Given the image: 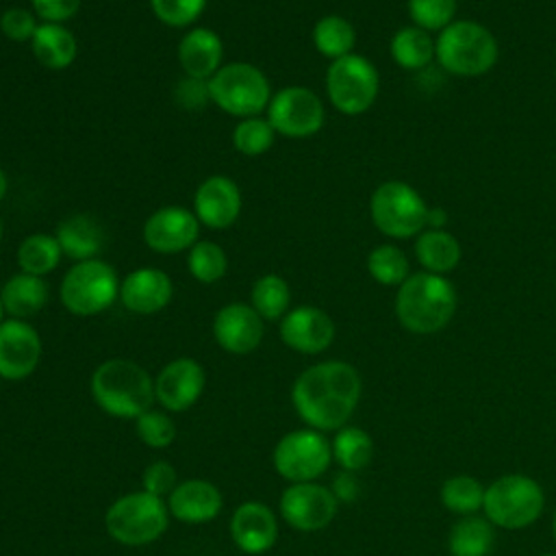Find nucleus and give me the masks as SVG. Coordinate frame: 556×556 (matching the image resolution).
Here are the masks:
<instances>
[{
	"instance_id": "nucleus-31",
	"label": "nucleus",
	"mask_w": 556,
	"mask_h": 556,
	"mask_svg": "<svg viewBox=\"0 0 556 556\" xmlns=\"http://www.w3.org/2000/svg\"><path fill=\"white\" fill-rule=\"evenodd\" d=\"M61 245L56 241V237L52 235H43V232H35L30 237H26L20 248H17V265L24 274H33V276H46L52 269H56L59 261H61Z\"/></svg>"
},
{
	"instance_id": "nucleus-6",
	"label": "nucleus",
	"mask_w": 556,
	"mask_h": 556,
	"mask_svg": "<svg viewBox=\"0 0 556 556\" xmlns=\"http://www.w3.org/2000/svg\"><path fill=\"white\" fill-rule=\"evenodd\" d=\"M543 504L545 495L534 478L523 473H508L486 486L482 510L493 526L521 530L541 517Z\"/></svg>"
},
{
	"instance_id": "nucleus-22",
	"label": "nucleus",
	"mask_w": 556,
	"mask_h": 556,
	"mask_svg": "<svg viewBox=\"0 0 556 556\" xmlns=\"http://www.w3.org/2000/svg\"><path fill=\"white\" fill-rule=\"evenodd\" d=\"M172 280L156 267H139L119 282L122 304L137 315H152L172 300Z\"/></svg>"
},
{
	"instance_id": "nucleus-48",
	"label": "nucleus",
	"mask_w": 556,
	"mask_h": 556,
	"mask_svg": "<svg viewBox=\"0 0 556 556\" xmlns=\"http://www.w3.org/2000/svg\"><path fill=\"white\" fill-rule=\"evenodd\" d=\"M4 313H7V311H4V304H2V300H0V324L4 321Z\"/></svg>"
},
{
	"instance_id": "nucleus-9",
	"label": "nucleus",
	"mask_w": 556,
	"mask_h": 556,
	"mask_svg": "<svg viewBox=\"0 0 556 556\" xmlns=\"http://www.w3.org/2000/svg\"><path fill=\"white\" fill-rule=\"evenodd\" d=\"M119 295V280L115 269L100 261H80L65 274L61 282L63 306L80 317L98 315L106 311Z\"/></svg>"
},
{
	"instance_id": "nucleus-12",
	"label": "nucleus",
	"mask_w": 556,
	"mask_h": 556,
	"mask_svg": "<svg viewBox=\"0 0 556 556\" xmlns=\"http://www.w3.org/2000/svg\"><path fill=\"white\" fill-rule=\"evenodd\" d=\"M267 119L278 135L302 139L321 130L326 111L315 91L306 87H285L271 96Z\"/></svg>"
},
{
	"instance_id": "nucleus-14",
	"label": "nucleus",
	"mask_w": 556,
	"mask_h": 556,
	"mask_svg": "<svg viewBox=\"0 0 556 556\" xmlns=\"http://www.w3.org/2000/svg\"><path fill=\"white\" fill-rule=\"evenodd\" d=\"M204 369L195 358L180 356L169 361L154 378V397L169 413L191 408L204 391Z\"/></svg>"
},
{
	"instance_id": "nucleus-30",
	"label": "nucleus",
	"mask_w": 556,
	"mask_h": 556,
	"mask_svg": "<svg viewBox=\"0 0 556 556\" xmlns=\"http://www.w3.org/2000/svg\"><path fill=\"white\" fill-rule=\"evenodd\" d=\"M332 458L339 463L343 471L365 469L374 458V441L371 437L356 426H343L337 430L332 443Z\"/></svg>"
},
{
	"instance_id": "nucleus-51",
	"label": "nucleus",
	"mask_w": 556,
	"mask_h": 556,
	"mask_svg": "<svg viewBox=\"0 0 556 556\" xmlns=\"http://www.w3.org/2000/svg\"><path fill=\"white\" fill-rule=\"evenodd\" d=\"M543 556H556V554H543Z\"/></svg>"
},
{
	"instance_id": "nucleus-10",
	"label": "nucleus",
	"mask_w": 556,
	"mask_h": 556,
	"mask_svg": "<svg viewBox=\"0 0 556 556\" xmlns=\"http://www.w3.org/2000/svg\"><path fill=\"white\" fill-rule=\"evenodd\" d=\"M380 78L374 63L361 54L334 59L326 72V91L332 106L343 115L365 113L378 96Z\"/></svg>"
},
{
	"instance_id": "nucleus-39",
	"label": "nucleus",
	"mask_w": 556,
	"mask_h": 556,
	"mask_svg": "<svg viewBox=\"0 0 556 556\" xmlns=\"http://www.w3.org/2000/svg\"><path fill=\"white\" fill-rule=\"evenodd\" d=\"M456 0H408V15L415 26L432 33L454 22Z\"/></svg>"
},
{
	"instance_id": "nucleus-15",
	"label": "nucleus",
	"mask_w": 556,
	"mask_h": 556,
	"mask_svg": "<svg viewBox=\"0 0 556 556\" xmlns=\"http://www.w3.org/2000/svg\"><path fill=\"white\" fill-rule=\"evenodd\" d=\"M39 332L24 319H7L0 324V378L24 380L41 361Z\"/></svg>"
},
{
	"instance_id": "nucleus-35",
	"label": "nucleus",
	"mask_w": 556,
	"mask_h": 556,
	"mask_svg": "<svg viewBox=\"0 0 556 556\" xmlns=\"http://www.w3.org/2000/svg\"><path fill=\"white\" fill-rule=\"evenodd\" d=\"M484 486L473 476H452L441 486V502L450 513L473 515L482 508Z\"/></svg>"
},
{
	"instance_id": "nucleus-43",
	"label": "nucleus",
	"mask_w": 556,
	"mask_h": 556,
	"mask_svg": "<svg viewBox=\"0 0 556 556\" xmlns=\"http://www.w3.org/2000/svg\"><path fill=\"white\" fill-rule=\"evenodd\" d=\"M176 102L187 109V111H195V109H202L208 100H211V93H208V80H202V78H182L178 85H176Z\"/></svg>"
},
{
	"instance_id": "nucleus-16",
	"label": "nucleus",
	"mask_w": 556,
	"mask_h": 556,
	"mask_svg": "<svg viewBox=\"0 0 556 556\" xmlns=\"http://www.w3.org/2000/svg\"><path fill=\"white\" fill-rule=\"evenodd\" d=\"M280 339L300 354H319L334 341V321L317 306H298L280 319Z\"/></svg>"
},
{
	"instance_id": "nucleus-33",
	"label": "nucleus",
	"mask_w": 556,
	"mask_h": 556,
	"mask_svg": "<svg viewBox=\"0 0 556 556\" xmlns=\"http://www.w3.org/2000/svg\"><path fill=\"white\" fill-rule=\"evenodd\" d=\"M250 300H252V308L263 319H282L291 302V291L285 278L276 274H267L254 282Z\"/></svg>"
},
{
	"instance_id": "nucleus-37",
	"label": "nucleus",
	"mask_w": 556,
	"mask_h": 556,
	"mask_svg": "<svg viewBox=\"0 0 556 556\" xmlns=\"http://www.w3.org/2000/svg\"><path fill=\"white\" fill-rule=\"evenodd\" d=\"M274 135H276V130L267 117L265 119L258 115L245 117L237 124V128L232 132V143L241 154L258 156L271 148Z\"/></svg>"
},
{
	"instance_id": "nucleus-7",
	"label": "nucleus",
	"mask_w": 556,
	"mask_h": 556,
	"mask_svg": "<svg viewBox=\"0 0 556 556\" xmlns=\"http://www.w3.org/2000/svg\"><path fill=\"white\" fill-rule=\"evenodd\" d=\"M211 102H215L222 111L235 117H256L267 109L271 100V89L267 76L243 61L222 65L208 78Z\"/></svg>"
},
{
	"instance_id": "nucleus-4",
	"label": "nucleus",
	"mask_w": 556,
	"mask_h": 556,
	"mask_svg": "<svg viewBox=\"0 0 556 556\" xmlns=\"http://www.w3.org/2000/svg\"><path fill=\"white\" fill-rule=\"evenodd\" d=\"M500 56L493 33L473 20H456L439 30L434 41V59L454 76H482Z\"/></svg>"
},
{
	"instance_id": "nucleus-24",
	"label": "nucleus",
	"mask_w": 556,
	"mask_h": 556,
	"mask_svg": "<svg viewBox=\"0 0 556 556\" xmlns=\"http://www.w3.org/2000/svg\"><path fill=\"white\" fill-rule=\"evenodd\" d=\"M56 241L74 261L96 258L104 248V228L89 215H72L56 226Z\"/></svg>"
},
{
	"instance_id": "nucleus-26",
	"label": "nucleus",
	"mask_w": 556,
	"mask_h": 556,
	"mask_svg": "<svg viewBox=\"0 0 556 556\" xmlns=\"http://www.w3.org/2000/svg\"><path fill=\"white\" fill-rule=\"evenodd\" d=\"M30 46L35 59L50 70L70 67L78 54L76 37L65 26L54 22L39 24L30 39Z\"/></svg>"
},
{
	"instance_id": "nucleus-25",
	"label": "nucleus",
	"mask_w": 556,
	"mask_h": 556,
	"mask_svg": "<svg viewBox=\"0 0 556 556\" xmlns=\"http://www.w3.org/2000/svg\"><path fill=\"white\" fill-rule=\"evenodd\" d=\"M460 243L445 228H426L417 235L415 256L424 271L445 276L460 261Z\"/></svg>"
},
{
	"instance_id": "nucleus-8",
	"label": "nucleus",
	"mask_w": 556,
	"mask_h": 556,
	"mask_svg": "<svg viewBox=\"0 0 556 556\" xmlns=\"http://www.w3.org/2000/svg\"><path fill=\"white\" fill-rule=\"evenodd\" d=\"M374 226L391 239H410L426 230L428 206L408 182L387 180L376 187L369 200Z\"/></svg>"
},
{
	"instance_id": "nucleus-20",
	"label": "nucleus",
	"mask_w": 556,
	"mask_h": 556,
	"mask_svg": "<svg viewBox=\"0 0 556 556\" xmlns=\"http://www.w3.org/2000/svg\"><path fill=\"white\" fill-rule=\"evenodd\" d=\"M222 493L211 480L189 478L167 495V510L182 523L198 526L213 521L222 510Z\"/></svg>"
},
{
	"instance_id": "nucleus-40",
	"label": "nucleus",
	"mask_w": 556,
	"mask_h": 556,
	"mask_svg": "<svg viewBox=\"0 0 556 556\" xmlns=\"http://www.w3.org/2000/svg\"><path fill=\"white\" fill-rule=\"evenodd\" d=\"M154 15L167 26H187L200 17L206 0H150Z\"/></svg>"
},
{
	"instance_id": "nucleus-11",
	"label": "nucleus",
	"mask_w": 556,
	"mask_h": 556,
	"mask_svg": "<svg viewBox=\"0 0 556 556\" xmlns=\"http://www.w3.org/2000/svg\"><path fill=\"white\" fill-rule=\"evenodd\" d=\"M332 460L330 441L313 428L291 430L271 452L274 469L280 478L293 482H315Z\"/></svg>"
},
{
	"instance_id": "nucleus-3",
	"label": "nucleus",
	"mask_w": 556,
	"mask_h": 556,
	"mask_svg": "<svg viewBox=\"0 0 556 556\" xmlns=\"http://www.w3.org/2000/svg\"><path fill=\"white\" fill-rule=\"evenodd\" d=\"M456 313V289L439 274H410L395 295V317L413 334L443 330Z\"/></svg>"
},
{
	"instance_id": "nucleus-49",
	"label": "nucleus",
	"mask_w": 556,
	"mask_h": 556,
	"mask_svg": "<svg viewBox=\"0 0 556 556\" xmlns=\"http://www.w3.org/2000/svg\"><path fill=\"white\" fill-rule=\"evenodd\" d=\"M552 532H554V541H556V513H554V519H552Z\"/></svg>"
},
{
	"instance_id": "nucleus-23",
	"label": "nucleus",
	"mask_w": 556,
	"mask_h": 556,
	"mask_svg": "<svg viewBox=\"0 0 556 556\" xmlns=\"http://www.w3.org/2000/svg\"><path fill=\"white\" fill-rule=\"evenodd\" d=\"M222 39L211 28H191L178 43V61L187 76L208 80L222 67Z\"/></svg>"
},
{
	"instance_id": "nucleus-36",
	"label": "nucleus",
	"mask_w": 556,
	"mask_h": 556,
	"mask_svg": "<svg viewBox=\"0 0 556 556\" xmlns=\"http://www.w3.org/2000/svg\"><path fill=\"white\" fill-rule=\"evenodd\" d=\"M189 271L195 280L211 285L215 280H219L226 269H228V258L224 254V250L213 243V241H195L189 250V258H187Z\"/></svg>"
},
{
	"instance_id": "nucleus-41",
	"label": "nucleus",
	"mask_w": 556,
	"mask_h": 556,
	"mask_svg": "<svg viewBox=\"0 0 556 556\" xmlns=\"http://www.w3.org/2000/svg\"><path fill=\"white\" fill-rule=\"evenodd\" d=\"M37 26L39 24H37L35 15L28 9H22V7H11L0 15L2 35L11 41H17V43L33 39Z\"/></svg>"
},
{
	"instance_id": "nucleus-18",
	"label": "nucleus",
	"mask_w": 556,
	"mask_h": 556,
	"mask_svg": "<svg viewBox=\"0 0 556 556\" xmlns=\"http://www.w3.org/2000/svg\"><path fill=\"white\" fill-rule=\"evenodd\" d=\"M263 317L252 304L232 302L217 311L213 319V337L217 345L230 354H250L263 339Z\"/></svg>"
},
{
	"instance_id": "nucleus-17",
	"label": "nucleus",
	"mask_w": 556,
	"mask_h": 556,
	"mask_svg": "<svg viewBox=\"0 0 556 556\" xmlns=\"http://www.w3.org/2000/svg\"><path fill=\"white\" fill-rule=\"evenodd\" d=\"M200 219L182 206H163L154 211L143 226V241L161 254H176L191 248L198 239Z\"/></svg>"
},
{
	"instance_id": "nucleus-38",
	"label": "nucleus",
	"mask_w": 556,
	"mask_h": 556,
	"mask_svg": "<svg viewBox=\"0 0 556 556\" xmlns=\"http://www.w3.org/2000/svg\"><path fill=\"white\" fill-rule=\"evenodd\" d=\"M135 432L141 443L161 450L172 445V441L176 439V424L167 413L150 408L135 419Z\"/></svg>"
},
{
	"instance_id": "nucleus-2",
	"label": "nucleus",
	"mask_w": 556,
	"mask_h": 556,
	"mask_svg": "<svg viewBox=\"0 0 556 556\" xmlns=\"http://www.w3.org/2000/svg\"><path fill=\"white\" fill-rule=\"evenodd\" d=\"M93 402L111 417L137 419L150 410L154 397V378L135 361L109 358L100 363L89 380Z\"/></svg>"
},
{
	"instance_id": "nucleus-5",
	"label": "nucleus",
	"mask_w": 556,
	"mask_h": 556,
	"mask_svg": "<svg viewBox=\"0 0 556 556\" xmlns=\"http://www.w3.org/2000/svg\"><path fill=\"white\" fill-rule=\"evenodd\" d=\"M169 523L163 497L148 491H132L117 497L104 513V528L115 543L139 547L156 541Z\"/></svg>"
},
{
	"instance_id": "nucleus-29",
	"label": "nucleus",
	"mask_w": 556,
	"mask_h": 556,
	"mask_svg": "<svg viewBox=\"0 0 556 556\" xmlns=\"http://www.w3.org/2000/svg\"><path fill=\"white\" fill-rule=\"evenodd\" d=\"M391 56L404 70H424L434 59V39L419 26H404L391 37Z\"/></svg>"
},
{
	"instance_id": "nucleus-27",
	"label": "nucleus",
	"mask_w": 556,
	"mask_h": 556,
	"mask_svg": "<svg viewBox=\"0 0 556 556\" xmlns=\"http://www.w3.org/2000/svg\"><path fill=\"white\" fill-rule=\"evenodd\" d=\"M0 300L4 304V311L13 317V319H26L37 315L46 302H48V285L43 282L41 276H33V274H15L11 276L2 291H0Z\"/></svg>"
},
{
	"instance_id": "nucleus-45",
	"label": "nucleus",
	"mask_w": 556,
	"mask_h": 556,
	"mask_svg": "<svg viewBox=\"0 0 556 556\" xmlns=\"http://www.w3.org/2000/svg\"><path fill=\"white\" fill-rule=\"evenodd\" d=\"M334 497L339 502H354L356 495H358V482L354 478V471H341L334 476V482H332V489Z\"/></svg>"
},
{
	"instance_id": "nucleus-34",
	"label": "nucleus",
	"mask_w": 556,
	"mask_h": 556,
	"mask_svg": "<svg viewBox=\"0 0 556 556\" xmlns=\"http://www.w3.org/2000/svg\"><path fill=\"white\" fill-rule=\"evenodd\" d=\"M408 258L406 254L389 243L376 245L367 256V271L369 276L384 287H400L408 274Z\"/></svg>"
},
{
	"instance_id": "nucleus-47",
	"label": "nucleus",
	"mask_w": 556,
	"mask_h": 556,
	"mask_svg": "<svg viewBox=\"0 0 556 556\" xmlns=\"http://www.w3.org/2000/svg\"><path fill=\"white\" fill-rule=\"evenodd\" d=\"M7 189H9V182H7V174L0 169V200L4 198V193H7Z\"/></svg>"
},
{
	"instance_id": "nucleus-46",
	"label": "nucleus",
	"mask_w": 556,
	"mask_h": 556,
	"mask_svg": "<svg viewBox=\"0 0 556 556\" xmlns=\"http://www.w3.org/2000/svg\"><path fill=\"white\" fill-rule=\"evenodd\" d=\"M428 228H443L445 226V211L443 208H428Z\"/></svg>"
},
{
	"instance_id": "nucleus-44",
	"label": "nucleus",
	"mask_w": 556,
	"mask_h": 556,
	"mask_svg": "<svg viewBox=\"0 0 556 556\" xmlns=\"http://www.w3.org/2000/svg\"><path fill=\"white\" fill-rule=\"evenodd\" d=\"M80 2L83 0H30L35 13L43 22H54V24H61L74 17L80 9Z\"/></svg>"
},
{
	"instance_id": "nucleus-32",
	"label": "nucleus",
	"mask_w": 556,
	"mask_h": 556,
	"mask_svg": "<svg viewBox=\"0 0 556 556\" xmlns=\"http://www.w3.org/2000/svg\"><path fill=\"white\" fill-rule=\"evenodd\" d=\"M313 43L319 54L334 61L345 54H352V48L356 43V33L345 17L326 15L313 28Z\"/></svg>"
},
{
	"instance_id": "nucleus-13",
	"label": "nucleus",
	"mask_w": 556,
	"mask_h": 556,
	"mask_svg": "<svg viewBox=\"0 0 556 556\" xmlns=\"http://www.w3.org/2000/svg\"><path fill=\"white\" fill-rule=\"evenodd\" d=\"M282 519L300 532L324 530L339 510V500L328 486L317 482L289 484L278 502Z\"/></svg>"
},
{
	"instance_id": "nucleus-21",
	"label": "nucleus",
	"mask_w": 556,
	"mask_h": 556,
	"mask_svg": "<svg viewBox=\"0 0 556 556\" xmlns=\"http://www.w3.org/2000/svg\"><path fill=\"white\" fill-rule=\"evenodd\" d=\"M195 217L208 228H228L241 211V191L228 176H211L200 182L193 198Z\"/></svg>"
},
{
	"instance_id": "nucleus-19",
	"label": "nucleus",
	"mask_w": 556,
	"mask_h": 556,
	"mask_svg": "<svg viewBox=\"0 0 556 556\" xmlns=\"http://www.w3.org/2000/svg\"><path fill=\"white\" fill-rule=\"evenodd\" d=\"M228 532L232 543L245 554H263L274 547L278 539V521L274 510L258 502L248 500L241 502L228 523Z\"/></svg>"
},
{
	"instance_id": "nucleus-28",
	"label": "nucleus",
	"mask_w": 556,
	"mask_h": 556,
	"mask_svg": "<svg viewBox=\"0 0 556 556\" xmlns=\"http://www.w3.org/2000/svg\"><path fill=\"white\" fill-rule=\"evenodd\" d=\"M495 543L493 523L486 517L465 515L458 519L447 536L452 556H489Z\"/></svg>"
},
{
	"instance_id": "nucleus-50",
	"label": "nucleus",
	"mask_w": 556,
	"mask_h": 556,
	"mask_svg": "<svg viewBox=\"0 0 556 556\" xmlns=\"http://www.w3.org/2000/svg\"><path fill=\"white\" fill-rule=\"evenodd\" d=\"M0 239H2V222H0Z\"/></svg>"
},
{
	"instance_id": "nucleus-42",
	"label": "nucleus",
	"mask_w": 556,
	"mask_h": 556,
	"mask_svg": "<svg viewBox=\"0 0 556 556\" xmlns=\"http://www.w3.org/2000/svg\"><path fill=\"white\" fill-rule=\"evenodd\" d=\"M178 484V478H176V469L172 463L167 460H154L150 463L146 469H143V476H141V486L143 491L156 495V497H165L174 491V486Z\"/></svg>"
},
{
	"instance_id": "nucleus-1",
	"label": "nucleus",
	"mask_w": 556,
	"mask_h": 556,
	"mask_svg": "<svg viewBox=\"0 0 556 556\" xmlns=\"http://www.w3.org/2000/svg\"><path fill=\"white\" fill-rule=\"evenodd\" d=\"M361 376L350 363L324 361L295 378L291 402L308 428L328 432L348 424L361 400Z\"/></svg>"
}]
</instances>
